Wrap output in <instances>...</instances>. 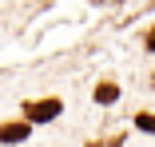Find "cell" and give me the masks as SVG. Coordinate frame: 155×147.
<instances>
[{"label":"cell","mask_w":155,"mask_h":147,"mask_svg":"<svg viewBox=\"0 0 155 147\" xmlns=\"http://www.w3.org/2000/svg\"><path fill=\"white\" fill-rule=\"evenodd\" d=\"M60 111H64L60 100H28V103H24V119H28V123H52Z\"/></svg>","instance_id":"obj_1"},{"label":"cell","mask_w":155,"mask_h":147,"mask_svg":"<svg viewBox=\"0 0 155 147\" xmlns=\"http://www.w3.org/2000/svg\"><path fill=\"white\" fill-rule=\"evenodd\" d=\"M28 131H32V123L28 119H16V123H0V143H24Z\"/></svg>","instance_id":"obj_2"},{"label":"cell","mask_w":155,"mask_h":147,"mask_svg":"<svg viewBox=\"0 0 155 147\" xmlns=\"http://www.w3.org/2000/svg\"><path fill=\"white\" fill-rule=\"evenodd\" d=\"M91 96H96V103H115V100H119V87H115L111 80H104V83H96Z\"/></svg>","instance_id":"obj_3"},{"label":"cell","mask_w":155,"mask_h":147,"mask_svg":"<svg viewBox=\"0 0 155 147\" xmlns=\"http://www.w3.org/2000/svg\"><path fill=\"white\" fill-rule=\"evenodd\" d=\"M135 127H139V131H151V135H155V115L139 111V115H135Z\"/></svg>","instance_id":"obj_4"},{"label":"cell","mask_w":155,"mask_h":147,"mask_svg":"<svg viewBox=\"0 0 155 147\" xmlns=\"http://www.w3.org/2000/svg\"><path fill=\"white\" fill-rule=\"evenodd\" d=\"M87 147H123V139H119V135H111V139H91Z\"/></svg>","instance_id":"obj_5"},{"label":"cell","mask_w":155,"mask_h":147,"mask_svg":"<svg viewBox=\"0 0 155 147\" xmlns=\"http://www.w3.org/2000/svg\"><path fill=\"white\" fill-rule=\"evenodd\" d=\"M143 48L155 52V28H147V32H143Z\"/></svg>","instance_id":"obj_6"},{"label":"cell","mask_w":155,"mask_h":147,"mask_svg":"<svg viewBox=\"0 0 155 147\" xmlns=\"http://www.w3.org/2000/svg\"><path fill=\"white\" fill-rule=\"evenodd\" d=\"M96 4H123V0H96Z\"/></svg>","instance_id":"obj_7"}]
</instances>
